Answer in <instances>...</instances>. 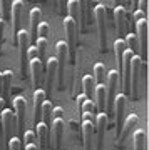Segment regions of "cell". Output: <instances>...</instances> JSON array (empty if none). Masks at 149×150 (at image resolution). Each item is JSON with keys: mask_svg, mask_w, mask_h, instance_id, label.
Wrapping results in <instances>:
<instances>
[{"mask_svg": "<svg viewBox=\"0 0 149 150\" xmlns=\"http://www.w3.org/2000/svg\"><path fill=\"white\" fill-rule=\"evenodd\" d=\"M64 32L67 35V50H69V60H75L77 52V40H79V22L70 18L69 15L64 17Z\"/></svg>", "mask_w": 149, "mask_h": 150, "instance_id": "cell-1", "label": "cell"}, {"mask_svg": "<svg viewBox=\"0 0 149 150\" xmlns=\"http://www.w3.org/2000/svg\"><path fill=\"white\" fill-rule=\"evenodd\" d=\"M55 50H57V87L59 88H64V72H65V65H67V60H69V50H67V43L64 40H59L57 45H55Z\"/></svg>", "mask_w": 149, "mask_h": 150, "instance_id": "cell-2", "label": "cell"}, {"mask_svg": "<svg viewBox=\"0 0 149 150\" xmlns=\"http://www.w3.org/2000/svg\"><path fill=\"white\" fill-rule=\"evenodd\" d=\"M94 17L97 22V28H99V42H101V50L106 52L107 48V13H106V5L104 4H97L94 7Z\"/></svg>", "mask_w": 149, "mask_h": 150, "instance_id": "cell-3", "label": "cell"}, {"mask_svg": "<svg viewBox=\"0 0 149 150\" xmlns=\"http://www.w3.org/2000/svg\"><path fill=\"white\" fill-rule=\"evenodd\" d=\"M17 43H19V48H20V75L22 79H25L27 72H29V62H27V48L30 47V35H29V30L25 28H20L19 33H17Z\"/></svg>", "mask_w": 149, "mask_h": 150, "instance_id": "cell-4", "label": "cell"}, {"mask_svg": "<svg viewBox=\"0 0 149 150\" xmlns=\"http://www.w3.org/2000/svg\"><path fill=\"white\" fill-rule=\"evenodd\" d=\"M136 37H138V52H139V59L146 62L148 59V20L143 18V20L136 22Z\"/></svg>", "mask_w": 149, "mask_h": 150, "instance_id": "cell-5", "label": "cell"}, {"mask_svg": "<svg viewBox=\"0 0 149 150\" xmlns=\"http://www.w3.org/2000/svg\"><path fill=\"white\" fill-rule=\"evenodd\" d=\"M141 64H143V60L139 59L138 55H134L133 59H131V77H129V83H131V98L133 100H138L139 97V77H141Z\"/></svg>", "mask_w": 149, "mask_h": 150, "instance_id": "cell-6", "label": "cell"}, {"mask_svg": "<svg viewBox=\"0 0 149 150\" xmlns=\"http://www.w3.org/2000/svg\"><path fill=\"white\" fill-rule=\"evenodd\" d=\"M94 134L96 127L92 122L91 113H82V137H84V150H92L94 145Z\"/></svg>", "mask_w": 149, "mask_h": 150, "instance_id": "cell-7", "label": "cell"}, {"mask_svg": "<svg viewBox=\"0 0 149 150\" xmlns=\"http://www.w3.org/2000/svg\"><path fill=\"white\" fill-rule=\"evenodd\" d=\"M126 103H128V97L124 93H117L116 98H114V107H112V117H114V122H116V135H119V130L122 127Z\"/></svg>", "mask_w": 149, "mask_h": 150, "instance_id": "cell-8", "label": "cell"}, {"mask_svg": "<svg viewBox=\"0 0 149 150\" xmlns=\"http://www.w3.org/2000/svg\"><path fill=\"white\" fill-rule=\"evenodd\" d=\"M14 108H15V118H17V125L15 130L19 134H24V127H25V113H27V102L24 97H15L14 100Z\"/></svg>", "mask_w": 149, "mask_h": 150, "instance_id": "cell-9", "label": "cell"}, {"mask_svg": "<svg viewBox=\"0 0 149 150\" xmlns=\"http://www.w3.org/2000/svg\"><path fill=\"white\" fill-rule=\"evenodd\" d=\"M107 120L106 113L99 112L96 117V150H104V137H106V129H107Z\"/></svg>", "mask_w": 149, "mask_h": 150, "instance_id": "cell-10", "label": "cell"}, {"mask_svg": "<svg viewBox=\"0 0 149 150\" xmlns=\"http://www.w3.org/2000/svg\"><path fill=\"white\" fill-rule=\"evenodd\" d=\"M139 118L136 113H129L128 117H126V120H124L122 127H121V130H119V135H117V140H116V145L117 147H122L124 142H126V139L129 137V134H131V130L138 125Z\"/></svg>", "mask_w": 149, "mask_h": 150, "instance_id": "cell-11", "label": "cell"}, {"mask_svg": "<svg viewBox=\"0 0 149 150\" xmlns=\"http://www.w3.org/2000/svg\"><path fill=\"white\" fill-rule=\"evenodd\" d=\"M45 95H52L54 90V80L57 77V59L55 57H50L47 59V64H45Z\"/></svg>", "mask_w": 149, "mask_h": 150, "instance_id": "cell-12", "label": "cell"}, {"mask_svg": "<svg viewBox=\"0 0 149 150\" xmlns=\"http://www.w3.org/2000/svg\"><path fill=\"white\" fill-rule=\"evenodd\" d=\"M52 144H50V149L52 150H60V145H62V139H64V118H54L52 120Z\"/></svg>", "mask_w": 149, "mask_h": 150, "instance_id": "cell-13", "label": "cell"}, {"mask_svg": "<svg viewBox=\"0 0 149 150\" xmlns=\"http://www.w3.org/2000/svg\"><path fill=\"white\" fill-rule=\"evenodd\" d=\"M22 13H24V2H22V0H14V2H12L10 22H12V32H14V37H15V38H17L19 30H20Z\"/></svg>", "mask_w": 149, "mask_h": 150, "instance_id": "cell-14", "label": "cell"}, {"mask_svg": "<svg viewBox=\"0 0 149 150\" xmlns=\"http://www.w3.org/2000/svg\"><path fill=\"white\" fill-rule=\"evenodd\" d=\"M0 118H2V125H4V135H5V142L14 137V132H15V115L5 108L4 112L0 113Z\"/></svg>", "mask_w": 149, "mask_h": 150, "instance_id": "cell-15", "label": "cell"}, {"mask_svg": "<svg viewBox=\"0 0 149 150\" xmlns=\"http://www.w3.org/2000/svg\"><path fill=\"white\" fill-rule=\"evenodd\" d=\"M35 140H37V149L39 150H47L49 147V135H50V129L44 122H39L35 125Z\"/></svg>", "mask_w": 149, "mask_h": 150, "instance_id": "cell-16", "label": "cell"}, {"mask_svg": "<svg viewBox=\"0 0 149 150\" xmlns=\"http://www.w3.org/2000/svg\"><path fill=\"white\" fill-rule=\"evenodd\" d=\"M47 100V95L42 88H35L34 92V127L40 122V110H42V103Z\"/></svg>", "mask_w": 149, "mask_h": 150, "instance_id": "cell-17", "label": "cell"}, {"mask_svg": "<svg viewBox=\"0 0 149 150\" xmlns=\"http://www.w3.org/2000/svg\"><path fill=\"white\" fill-rule=\"evenodd\" d=\"M40 22H42V10L39 7H34L30 10V32H29L30 40H37V27Z\"/></svg>", "mask_w": 149, "mask_h": 150, "instance_id": "cell-18", "label": "cell"}, {"mask_svg": "<svg viewBox=\"0 0 149 150\" xmlns=\"http://www.w3.org/2000/svg\"><path fill=\"white\" fill-rule=\"evenodd\" d=\"M29 70H30V74H32V82H34V87L37 88L40 87V80H42V72H44V67L42 64L39 62V59H34L29 62Z\"/></svg>", "mask_w": 149, "mask_h": 150, "instance_id": "cell-19", "label": "cell"}, {"mask_svg": "<svg viewBox=\"0 0 149 150\" xmlns=\"http://www.w3.org/2000/svg\"><path fill=\"white\" fill-rule=\"evenodd\" d=\"M114 20H116V27L117 32L124 35L126 33V27H128V20H126V8L121 5H117L114 8Z\"/></svg>", "mask_w": 149, "mask_h": 150, "instance_id": "cell-20", "label": "cell"}, {"mask_svg": "<svg viewBox=\"0 0 149 150\" xmlns=\"http://www.w3.org/2000/svg\"><path fill=\"white\" fill-rule=\"evenodd\" d=\"M128 50L126 47V42L124 38H116L114 42V54H116V62H117V74L121 75V69H122V57H124V52Z\"/></svg>", "mask_w": 149, "mask_h": 150, "instance_id": "cell-21", "label": "cell"}, {"mask_svg": "<svg viewBox=\"0 0 149 150\" xmlns=\"http://www.w3.org/2000/svg\"><path fill=\"white\" fill-rule=\"evenodd\" d=\"M96 108L99 112L106 113V102H107V93H106V85H96Z\"/></svg>", "mask_w": 149, "mask_h": 150, "instance_id": "cell-22", "label": "cell"}, {"mask_svg": "<svg viewBox=\"0 0 149 150\" xmlns=\"http://www.w3.org/2000/svg\"><path fill=\"white\" fill-rule=\"evenodd\" d=\"M82 87H84V95L87 97V100H92L94 93H96V80L91 74L82 77Z\"/></svg>", "mask_w": 149, "mask_h": 150, "instance_id": "cell-23", "label": "cell"}, {"mask_svg": "<svg viewBox=\"0 0 149 150\" xmlns=\"http://www.w3.org/2000/svg\"><path fill=\"white\" fill-rule=\"evenodd\" d=\"M52 102L50 100H45V102L42 103V110H40V122H44L47 127H50L52 125Z\"/></svg>", "mask_w": 149, "mask_h": 150, "instance_id": "cell-24", "label": "cell"}, {"mask_svg": "<svg viewBox=\"0 0 149 150\" xmlns=\"http://www.w3.org/2000/svg\"><path fill=\"white\" fill-rule=\"evenodd\" d=\"M2 77H4V82H2V95L0 98H4L7 102V98L10 95V83H12V70H4L2 72Z\"/></svg>", "mask_w": 149, "mask_h": 150, "instance_id": "cell-25", "label": "cell"}, {"mask_svg": "<svg viewBox=\"0 0 149 150\" xmlns=\"http://www.w3.org/2000/svg\"><path fill=\"white\" fill-rule=\"evenodd\" d=\"M94 80H96V85H101V83H104L106 85V77H107V72H106V65L104 64H96L94 65Z\"/></svg>", "mask_w": 149, "mask_h": 150, "instance_id": "cell-26", "label": "cell"}, {"mask_svg": "<svg viewBox=\"0 0 149 150\" xmlns=\"http://www.w3.org/2000/svg\"><path fill=\"white\" fill-rule=\"evenodd\" d=\"M67 10H69L70 18H74L75 22H79V15H80V2L79 0H69L67 2Z\"/></svg>", "mask_w": 149, "mask_h": 150, "instance_id": "cell-27", "label": "cell"}, {"mask_svg": "<svg viewBox=\"0 0 149 150\" xmlns=\"http://www.w3.org/2000/svg\"><path fill=\"white\" fill-rule=\"evenodd\" d=\"M133 139H134V149L146 150V132L144 130H136L133 135Z\"/></svg>", "mask_w": 149, "mask_h": 150, "instance_id": "cell-28", "label": "cell"}, {"mask_svg": "<svg viewBox=\"0 0 149 150\" xmlns=\"http://www.w3.org/2000/svg\"><path fill=\"white\" fill-rule=\"evenodd\" d=\"M0 5H2V13H4V22H9L10 23V13H12V2L10 0H2L0 2Z\"/></svg>", "mask_w": 149, "mask_h": 150, "instance_id": "cell-29", "label": "cell"}, {"mask_svg": "<svg viewBox=\"0 0 149 150\" xmlns=\"http://www.w3.org/2000/svg\"><path fill=\"white\" fill-rule=\"evenodd\" d=\"M126 47H128V50H131V52H138V37H136V33H128V37H126Z\"/></svg>", "mask_w": 149, "mask_h": 150, "instance_id": "cell-30", "label": "cell"}, {"mask_svg": "<svg viewBox=\"0 0 149 150\" xmlns=\"http://www.w3.org/2000/svg\"><path fill=\"white\" fill-rule=\"evenodd\" d=\"M50 33V27H49L47 22H40L37 27V38H47V35Z\"/></svg>", "mask_w": 149, "mask_h": 150, "instance_id": "cell-31", "label": "cell"}, {"mask_svg": "<svg viewBox=\"0 0 149 150\" xmlns=\"http://www.w3.org/2000/svg\"><path fill=\"white\" fill-rule=\"evenodd\" d=\"M96 103H94V100H87L85 98L84 100V103H82V113H96Z\"/></svg>", "mask_w": 149, "mask_h": 150, "instance_id": "cell-32", "label": "cell"}, {"mask_svg": "<svg viewBox=\"0 0 149 150\" xmlns=\"http://www.w3.org/2000/svg\"><path fill=\"white\" fill-rule=\"evenodd\" d=\"M22 149V140L19 137H12L7 142V150H20Z\"/></svg>", "mask_w": 149, "mask_h": 150, "instance_id": "cell-33", "label": "cell"}, {"mask_svg": "<svg viewBox=\"0 0 149 150\" xmlns=\"http://www.w3.org/2000/svg\"><path fill=\"white\" fill-rule=\"evenodd\" d=\"M24 142L27 144H35V134H34V130H27L25 134H24Z\"/></svg>", "mask_w": 149, "mask_h": 150, "instance_id": "cell-34", "label": "cell"}, {"mask_svg": "<svg viewBox=\"0 0 149 150\" xmlns=\"http://www.w3.org/2000/svg\"><path fill=\"white\" fill-rule=\"evenodd\" d=\"M85 98H87V97H85L84 93L75 95V105H77V112H79V113H82V103H84Z\"/></svg>", "mask_w": 149, "mask_h": 150, "instance_id": "cell-35", "label": "cell"}, {"mask_svg": "<svg viewBox=\"0 0 149 150\" xmlns=\"http://www.w3.org/2000/svg\"><path fill=\"white\" fill-rule=\"evenodd\" d=\"M52 118H64V108L62 107L52 108Z\"/></svg>", "mask_w": 149, "mask_h": 150, "instance_id": "cell-36", "label": "cell"}, {"mask_svg": "<svg viewBox=\"0 0 149 150\" xmlns=\"http://www.w3.org/2000/svg\"><path fill=\"white\" fill-rule=\"evenodd\" d=\"M136 22H139V20H143V18H146V13H143L141 10H136L134 12V17H133Z\"/></svg>", "mask_w": 149, "mask_h": 150, "instance_id": "cell-37", "label": "cell"}, {"mask_svg": "<svg viewBox=\"0 0 149 150\" xmlns=\"http://www.w3.org/2000/svg\"><path fill=\"white\" fill-rule=\"evenodd\" d=\"M138 5H139V10L143 12V13H146V10H148V2L146 0H141Z\"/></svg>", "mask_w": 149, "mask_h": 150, "instance_id": "cell-38", "label": "cell"}, {"mask_svg": "<svg viewBox=\"0 0 149 150\" xmlns=\"http://www.w3.org/2000/svg\"><path fill=\"white\" fill-rule=\"evenodd\" d=\"M70 127H72V132H79V129H77V127H79V125H77V122H75V120H70Z\"/></svg>", "mask_w": 149, "mask_h": 150, "instance_id": "cell-39", "label": "cell"}, {"mask_svg": "<svg viewBox=\"0 0 149 150\" xmlns=\"http://www.w3.org/2000/svg\"><path fill=\"white\" fill-rule=\"evenodd\" d=\"M25 150H39V149H37V145H35V144H27L25 145Z\"/></svg>", "mask_w": 149, "mask_h": 150, "instance_id": "cell-40", "label": "cell"}, {"mask_svg": "<svg viewBox=\"0 0 149 150\" xmlns=\"http://www.w3.org/2000/svg\"><path fill=\"white\" fill-rule=\"evenodd\" d=\"M4 110H5V100H4V98H0V113L4 112Z\"/></svg>", "mask_w": 149, "mask_h": 150, "instance_id": "cell-41", "label": "cell"}, {"mask_svg": "<svg viewBox=\"0 0 149 150\" xmlns=\"http://www.w3.org/2000/svg\"><path fill=\"white\" fill-rule=\"evenodd\" d=\"M2 82H4V77H2V72H0V95H2Z\"/></svg>", "mask_w": 149, "mask_h": 150, "instance_id": "cell-42", "label": "cell"}]
</instances>
